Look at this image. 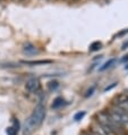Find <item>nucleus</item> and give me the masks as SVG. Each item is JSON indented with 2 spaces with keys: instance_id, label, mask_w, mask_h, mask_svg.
I'll return each mask as SVG.
<instances>
[{
  "instance_id": "obj_1",
  "label": "nucleus",
  "mask_w": 128,
  "mask_h": 135,
  "mask_svg": "<svg viewBox=\"0 0 128 135\" xmlns=\"http://www.w3.org/2000/svg\"><path fill=\"white\" fill-rule=\"evenodd\" d=\"M44 117H46V107H44L43 103L40 102L36 104L32 115L26 119L25 126H24V133L26 135H28L32 132H34V129H36L42 124Z\"/></svg>"
},
{
  "instance_id": "obj_2",
  "label": "nucleus",
  "mask_w": 128,
  "mask_h": 135,
  "mask_svg": "<svg viewBox=\"0 0 128 135\" xmlns=\"http://www.w3.org/2000/svg\"><path fill=\"white\" fill-rule=\"evenodd\" d=\"M97 123L114 135L124 134V127L120 126L119 124L111 117L109 112H105V111L100 112V114L97 115Z\"/></svg>"
},
{
  "instance_id": "obj_3",
  "label": "nucleus",
  "mask_w": 128,
  "mask_h": 135,
  "mask_svg": "<svg viewBox=\"0 0 128 135\" xmlns=\"http://www.w3.org/2000/svg\"><path fill=\"white\" fill-rule=\"evenodd\" d=\"M108 112L110 114L111 117L114 118L120 126H122V127L128 126V114L126 111L121 110L118 107H114V108H111L110 111H108Z\"/></svg>"
},
{
  "instance_id": "obj_4",
  "label": "nucleus",
  "mask_w": 128,
  "mask_h": 135,
  "mask_svg": "<svg viewBox=\"0 0 128 135\" xmlns=\"http://www.w3.org/2000/svg\"><path fill=\"white\" fill-rule=\"evenodd\" d=\"M25 89H26V91L29 92V93L39 92L40 89H41V83H40L39 78H36V77L29 78V80L26 82V84H25Z\"/></svg>"
},
{
  "instance_id": "obj_5",
  "label": "nucleus",
  "mask_w": 128,
  "mask_h": 135,
  "mask_svg": "<svg viewBox=\"0 0 128 135\" xmlns=\"http://www.w3.org/2000/svg\"><path fill=\"white\" fill-rule=\"evenodd\" d=\"M23 51L25 52L26 55H35V54H37V49L31 43H26L24 46V48H23Z\"/></svg>"
},
{
  "instance_id": "obj_6",
  "label": "nucleus",
  "mask_w": 128,
  "mask_h": 135,
  "mask_svg": "<svg viewBox=\"0 0 128 135\" xmlns=\"http://www.w3.org/2000/svg\"><path fill=\"white\" fill-rule=\"evenodd\" d=\"M116 62H117V59H116V58L109 59L107 62H104V64H103V66H102V67H100V69H99V70H100V72H104V70H107V69H109V68H111V67L114 66Z\"/></svg>"
},
{
  "instance_id": "obj_7",
  "label": "nucleus",
  "mask_w": 128,
  "mask_h": 135,
  "mask_svg": "<svg viewBox=\"0 0 128 135\" xmlns=\"http://www.w3.org/2000/svg\"><path fill=\"white\" fill-rule=\"evenodd\" d=\"M63 104H65V100L62 98H57L53 101V103H52V108H59V107H62Z\"/></svg>"
},
{
  "instance_id": "obj_8",
  "label": "nucleus",
  "mask_w": 128,
  "mask_h": 135,
  "mask_svg": "<svg viewBox=\"0 0 128 135\" xmlns=\"http://www.w3.org/2000/svg\"><path fill=\"white\" fill-rule=\"evenodd\" d=\"M101 42H94V43H92L91 44V47H90V50L91 51H96V50H99V49H101Z\"/></svg>"
},
{
  "instance_id": "obj_9",
  "label": "nucleus",
  "mask_w": 128,
  "mask_h": 135,
  "mask_svg": "<svg viewBox=\"0 0 128 135\" xmlns=\"http://www.w3.org/2000/svg\"><path fill=\"white\" fill-rule=\"evenodd\" d=\"M84 116H85V111H80V112H77V114L74 116V119L76 122H78V120H81V119H83Z\"/></svg>"
},
{
  "instance_id": "obj_10",
  "label": "nucleus",
  "mask_w": 128,
  "mask_h": 135,
  "mask_svg": "<svg viewBox=\"0 0 128 135\" xmlns=\"http://www.w3.org/2000/svg\"><path fill=\"white\" fill-rule=\"evenodd\" d=\"M18 132V131L15 128V127H8V128H7V134H9V135H15Z\"/></svg>"
},
{
  "instance_id": "obj_11",
  "label": "nucleus",
  "mask_w": 128,
  "mask_h": 135,
  "mask_svg": "<svg viewBox=\"0 0 128 135\" xmlns=\"http://www.w3.org/2000/svg\"><path fill=\"white\" fill-rule=\"evenodd\" d=\"M58 86H59V84L57 82H50V83H49V89L50 90H56Z\"/></svg>"
},
{
  "instance_id": "obj_12",
  "label": "nucleus",
  "mask_w": 128,
  "mask_h": 135,
  "mask_svg": "<svg viewBox=\"0 0 128 135\" xmlns=\"http://www.w3.org/2000/svg\"><path fill=\"white\" fill-rule=\"evenodd\" d=\"M95 90V86H92L91 88V90H88L87 91V93H86V97H90V95H92V92Z\"/></svg>"
},
{
  "instance_id": "obj_13",
  "label": "nucleus",
  "mask_w": 128,
  "mask_h": 135,
  "mask_svg": "<svg viewBox=\"0 0 128 135\" xmlns=\"http://www.w3.org/2000/svg\"><path fill=\"white\" fill-rule=\"evenodd\" d=\"M84 135H95V134H93V133L90 132V133H86V134H84Z\"/></svg>"
},
{
  "instance_id": "obj_14",
  "label": "nucleus",
  "mask_w": 128,
  "mask_h": 135,
  "mask_svg": "<svg viewBox=\"0 0 128 135\" xmlns=\"http://www.w3.org/2000/svg\"><path fill=\"white\" fill-rule=\"evenodd\" d=\"M125 69H128V65H127V66H125Z\"/></svg>"
}]
</instances>
